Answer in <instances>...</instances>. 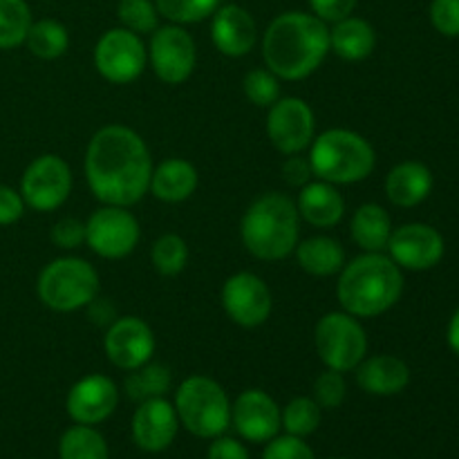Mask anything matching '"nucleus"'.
Returning a JSON list of instances; mask_svg holds the SVG:
<instances>
[{
    "label": "nucleus",
    "instance_id": "47",
    "mask_svg": "<svg viewBox=\"0 0 459 459\" xmlns=\"http://www.w3.org/2000/svg\"><path fill=\"white\" fill-rule=\"evenodd\" d=\"M334 459H343V457H334Z\"/></svg>",
    "mask_w": 459,
    "mask_h": 459
},
{
    "label": "nucleus",
    "instance_id": "38",
    "mask_svg": "<svg viewBox=\"0 0 459 459\" xmlns=\"http://www.w3.org/2000/svg\"><path fill=\"white\" fill-rule=\"evenodd\" d=\"M430 22L442 36H459V0H433L430 4Z\"/></svg>",
    "mask_w": 459,
    "mask_h": 459
},
{
    "label": "nucleus",
    "instance_id": "29",
    "mask_svg": "<svg viewBox=\"0 0 459 459\" xmlns=\"http://www.w3.org/2000/svg\"><path fill=\"white\" fill-rule=\"evenodd\" d=\"M170 370L164 363H143L142 368L130 370L128 379H126V394L133 402L142 403L148 399L164 397L170 390Z\"/></svg>",
    "mask_w": 459,
    "mask_h": 459
},
{
    "label": "nucleus",
    "instance_id": "37",
    "mask_svg": "<svg viewBox=\"0 0 459 459\" xmlns=\"http://www.w3.org/2000/svg\"><path fill=\"white\" fill-rule=\"evenodd\" d=\"M345 393H348V385H345L343 372L327 368L314 381V402L321 408H339L343 403Z\"/></svg>",
    "mask_w": 459,
    "mask_h": 459
},
{
    "label": "nucleus",
    "instance_id": "30",
    "mask_svg": "<svg viewBox=\"0 0 459 459\" xmlns=\"http://www.w3.org/2000/svg\"><path fill=\"white\" fill-rule=\"evenodd\" d=\"M58 455L61 459H108V444L92 426L76 424L63 433Z\"/></svg>",
    "mask_w": 459,
    "mask_h": 459
},
{
    "label": "nucleus",
    "instance_id": "5",
    "mask_svg": "<svg viewBox=\"0 0 459 459\" xmlns=\"http://www.w3.org/2000/svg\"><path fill=\"white\" fill-rule=\"evenodd\" d=\"M307 160L314 178L341 186L370 178L377 164V152L363 134L348 128H330L314 137Z\"/></svg>",
    "mask_w": 459,
    "mask_h": 459
},
{
    "label": "nucleus",
    "instance_id": "21",
    "mask_svg": "<svg viewBox=\"0 0 459 459\" xmlns=\"http://www.w3.org/2000/svg\"><path fill=\"white\" fill-rule=\"evenodd\" d=\"M357 384L363 393L377 397H393L406 390L411 384V368L406 361L393 354H375L366 357L357 368Z\"/></svg>",
    "mask_w": 459,
    "mask_h": 459
},
{
    "label": "nucleus",
    "instance_id": "6",
    "mask_svg": "<svg viewBox=\"0 0 459 459\" xmlns=\"http://www.w3.org/2000/svg\"><path fill=\"white\" fill-rule=\"evenodd\" d=\"M175 412L188 433L204 439L220 437L231 421V403L224 388L202 375H193L179 384Z\"/></svg>",
    "mask_w": 459,
    "mask_h": 459
},
{
    "label": "nucleus",
    "instance_id": "17",
    "mask_svg": "<svg viewBox=\"0 0 459 459\" xmlns=\"http://www.w3.org/2000/svg\"><path fill=\"white\" fill-rule=\"evenodd\" d=\"M119 403V388L106 375H88L67 393V415L83 426H97L115 412Z\"/></svg>",
    "mask_w": 459,
    "mask_h": 459
},
{
    "label": "nucleus",
    "instance_id": "45",
    "mask_svg": "<svg viewBox=\"0 0 459 459\" xmlns=\"http://www.w3.org/2000/svg\"><path fill=\"white\" fill-rule=\"evenodd\" d=\"M88 307H90V316H92V321L97 323V325H112V323L117 321L115 307H112V305H108V309H101V300L94 299Z\"/></svg>",
    "mask_w": 459,
    "mask_h": 459
},
{
    "label": "nucleus",
    "instance_id": "24",
    "mask_svg": "<svg viewBox=\"0 0 459 459\" xmlns=\"http://www.w3.org/2000/svg\"><path fill=\"white\" fill-rule=\"evenodd\" d=\"M433 191V173L421 161H402L385 178V195L394 206L411 209Z\"/></svg>",
    "mask_w": 459,
    "mask_h": 459
},
{
    "label": "nucleus",
    "instance_id": "39",
    "mask_svg": "<svg viewBox=\"0 0 459 459\" xmlns=\"http://www.w3.org/2000/svg\"><path fill=\"white\" fill-rule=\"evenodd\" d=\"M263 459H314V453L300 437L282 435V437L269 439Z\"/></svg>",
    "mask_w": 459,
    "mask_h": 459
},
{
    "label": "nucleus",
    "instance_id": "9",
    "mask_svg": "<svg viewBox=\"0 0 459 459\" xmlns=\"http://www.w3.org/2000/svg\"><path fill=\"white\" fill-rule=\"evenodd\" d=\"M142 238L137 218L126 206L103 204L85 222V245L106 260L126 258Z\"/></svg>",
    "mask_w": 459,
    "mask_h": 459
},
{
    "label": "nucleus",
    "instance_id": "10",
    "mask_svg": "<svg viewBox=\"0 0 459 459\" xmlns=\"http://www.w3.org/2000/svg\"><path fill=\"white\" fill-rule=\"evenodd\" d=\"M148 63V49L139 34L115 27L108 30L94 48V67L106 81L117 85L133 83L143 74Z\"/></svg>",
    "mask_w": 459,
    "mask_h": 459
},
{
    "label": "nucleus",
    "instance_id": "16",
    "mask_svg": "<svg viewBox=\"0 0 459 459\" xmlns=\"http://www.w3.org/2000/svg\"><path fill=\"white\" fill-rule=\"evenodd\" d=\"M103 348L112 366L130 372L151 361L157 341L146 321L137 316H121L108 325Z\"/></svg>",
    "mask_w": 459,
    "mask_h": 459
},
{
    "label": "nucleus",
    "instance_id": "4",
    "mask_svg": "<svg viewBox=\"0 0 459 459\" xmlns=\"http://www.w3.org/2000/svg\"><path fill=\"white\" fill-rule=\"evenodd\" d=\"M300 236L296 202L282 193H264L242 215L240 238L254 258L276 263L294 254Z\"/></svg>",
    "mask_w": 459,
    "mask_h": 459
},
{
    "label": "nucleus",
    "instance_id": "46",
    "mask_svg": "<svg viewBox=\"0 0 459 459\" xmlns=\"http://www.w3.org/2000/svg\"><path fill=\"white\" fill-rule=\"evenodd\" d=\"M446 336H448V345H451L453 352L459 354V307H457V312L453 314L451 323H448Z\"/></svg>",
    "mask_w": 459,
    "mask_h": 459
},
{
    "label": "nucleus",
    "instance_id": "13",
    "mask_svg": "<svg viewBox=\"0 0 459 459\" xmlns=\"http://www.w3.org/2000/svg\"><path fill=\"white\" fill-rule=\"evenodd\" d=\"M267 134L282 155H299L316 137V119L307 101L299 97H282L269 108Z\"/></svg>",
    "mask_w": 459,
    "mask_h": 459
},
{
    "label": "nucleus",
    "instance_id": "43",
    "mask_svg": "<svg viewBox=\"0 0 459 459\" xmlns=\"http://www.w3.org/2000/svg\"><path fill=\"white\" fill-rule=\"evenodd\" d=\"M282 178L290 186L303 188L314 178L312 164H309L307 157H300V152L299 155H287V161L282 164Z\"/></svg>",
    "mask_w": 459,
    "mask_h": 459
},
{
    "label": "nucleus",
    "instance_id": "1",
    "mask_svg": "<svg viewBox=\"0 0 459 459\" xmlns=\"http://www.w3.org/2000/svg\"><path fill=\"white\" fill-rule=\"evenodd\" d=\"M152 157L146 142L133 128L103 126L90 139L85 152V178L101 204L134 206L151 188Z\"/></svg>",
    "mask_w": 459,
    "mask_h": 459
},
{
    "label": "nucleus",
    "instance_id": "7",
    "mask_svg": "<svg viewBox=\"0 0 459 459\" xmlns=\"http://www.w3.org/2000/svg\"><path fill=\"white\" fill-rule=\"evenodd\" d=\"M99 273L88 260L74 258H56L40 272L36 291L45 307L54 312H76L92 303L99 296Z\"/></svg>",
    "mask_w": 459,
    "mask_h": 459
},
{
    "label": "nucleus",
    "instance_id": "35",
    "mask_svg": "<svg viewBox=\"0 0 459 459\" xmlns=\"http://www.w3.org/2000/svg\"><path fill=\"white\" fill-rule=\"evenodd\" d=\"M121 25L134 34H152L160 27V12L152 0H119L117 7Z\"/></svg>",
    "mask_w": 459,
    "mask_h": 459
},
{
    "label": "nucleus",
    "instance_id": "42",
    "mask_svg": "<svg viewBox=\"0 0 459 459\" xmlns=\"http://www.w3.org/2000/svg\"><path fill=\"white\" fill-rule=\"evenodd\" d=\"M314 16H318L325 22H336L341 18L352 16L357 0H309Z\"/></svg>",
    "mask_w": 459,
    "mask_h": 459
},
{
    "label": "nucleus",
    "instance_id": "8",
    "mask_svg": "<svg viewBox=\"0 0 459 459\" xmlns=\"http://www.w3.org/2000/svg\"><path fill=\"white\" fill-rule=\"evenodd\" d=\"M316 354L325 368L350 372L368 357V334L357 316L348 312H330L314 330Z\"/></svg>",
    "mask_w": 459,
    "mask_h": 459
},
{
    "label": "nucleus",
    "instance_id": "11",
    "mask_svg": "<svg viewBox=\"0 0 459 459\" xmlns=\"http://www.w3.org/2000/svg\"><path fill=\"white\" fill-rule=\"evenodd\" d=\"M72 193V170L58 155H40L21 178V195L36 213L61 209Z\"/></svg>",
    "mask_w": 459,
    "mask_h": 459
},
{
    "label": "nucleus",
    "instance_id": "34",
    "mask_svg": "<svg viewBox=\"0 0 459 459\" xmlns=\"http://www.w3.org/2000/svg\"><path fill=\"white\" fill-rule=\"evenodd\" d=\"M155 7L166 21L175 25H191L213 16L220 0H155Z\"/></svg>",
    "mask_w": 459,
    "mask_h": 459
},
{
    "label": "nucleus",
    "instance_id": "23",
    "mask_svg": "<svg viewBox=\"0 0 459 459\" xmlns=\"http://www.w3.org/2000/svg\"><path fill=\"white\" fill-rule=\"evenodd\" d=\"M197 169L182 157H169L152 169L148 191L166 204H179L188 200L197 188Z\"/></svg>",
    "mask_w": 459,
    "mask_h": 459
},
{
    "label": "nucleus",
    "instance_id": "19",
    "mask_svg": "<svg viewBox=\"0 0 459 459\" xmlns=\"http://www.w3.org/2000/svg\"><path fill=\"white\" fill-rule=\"evenodd\" d=\"M178 429V412L164 397L142 402L133 415V439L146 453L166 451L175 442Z\"/></svg>",
    "mask_w": 459,
    "mask_h": 459
},
{
    "label": "nucleus",
    "instance_id": "33",
    "mask_svg": "<svg viewBox=\"0 0 459 459\" xmlns=\"http://www.w3.org/2000/svg\"><path fill=\"white\" fill-rule=\"evenodd\" d=\"M282 426L287 435L294 437H307L321 426V406L314 402V397H296L282 411Z\"/></svg>",
    "mask_w": 459,
    "mask_h": 459
},
{
    "label": "nucleus",
    "instance_id": "20",
    "mask_svg": "<svg viewBox=\"0 0 459 459\" xmlns=\"http://www.w3.org/2000/svg\"><path fill=\"white\" fill-rule=\"evenodd\" d=\"M211 39L224 56L240 58L254 49L258 40V27L254 16L240 4L218 7L211 21Z\"/></svg>",
    "mask_w": 459,
    "mask_h": 459
},
{
    "label": "nucleus",
    "instance_id": "41",
    "mask_svg": "<svg viewBox=\"0 0 459 459\" xmlns=\"http://www.w3.org/2000/svg\"><path fill=\"white\" fill-rule=\"evenodd\" d=\"M25 209L27 204L22 200L21 191L12 186H0V227H9V224L18 222Z\"/></svg>",
    "mask_w": 459,
    "mask_h": 459
},
{
    "label": "nucleus",
    "instance_id": "28",
    "mask_svg": "<svg viewBox=\"0 0 459 459\" xmlns=\"http://www.w3.org/2000/svg\"><path fill=\"white\" fill-rule=\"evenodd\" d=\"M25 45L34 56L45 58V61H54V58L63 56L67 52V48H70V34H67L63 22L54 21V18H43V21L31 22Z\"/></svg>",
    "mask_w": 459,
    "mask_h": 459
},
{
    "label": "nucleus",
    "instance_id": "31",
    "mask_svg": "<svg viewBox=\"0 0 459 459\" xmlns=\"http://www.w3.org/2000/svg\"><path fill=\"white\" fill-rule=\"evenodd\" d=\"M31 27V12L25 0H0V49L25 43Z\"/></svg>",
    "mask_w": 459,
    "mask_h": 459
},
{
    "label": "nucleus",
    "instance_id": "18",
    "mask_svg": "<svg viewBox=\"0 0 459 459\" xmlns=\"http://www.w3.org/2000/svg\"><path fill=\"white\" fill-rule=\"evenodd\" d=\"M231 421L247 442L263 444L278 435L282 412L264 390H245L231 406Z\"/></svg>",
    "mask_w": 459,
    "mask_h": 459
},
{
    "label": "nucleus",
    "instance_id": "3",
    "mask_svg": "<svg viewBox=\"0 0 459 459\" xmlns=\"http://www.w3.org/2000/svg\"><path fill=\"white\" fill-rule=\"evenodd\" d=\"M336 296L343 312L357 318H375L393 309L403 294V272L390 255L379 254L357 255L343 264Z\"/></svg>",
    "mask_w": 459,
    "mask_h": 459
},
{
    "label": "nucleus",
    "instance_id": "22",
    "mask_svg": "<svg viewBox=\"0 0 459 459\" xmlns=\"http://www.w3.org/2000/svg\"><path fill=\"white\" fill-rule=\"evenodd\" d=\"M296 209H299L300 218L312 227L332 229L343 220L345 200L334 184L316 179V182H307L300 188Z\"/></svg>",
    "mask_w": 459,
    "mask_h": 459
},
{
    "label": "nucleus",
    "instance_id": "40",
    "mask_svg": "<svg viewBox=\"0 0 459 459\" xmlns=\"http://www.w3.org/2000/svg\"><path fill=\"white\" fill-rule=\"evenodd\" d=\"M49 238H52V242L58 249H79L81 245H85V222L76 218H61L52 227Z\"/></svg>",
    "mask_w": 459,
    "mask_h": 459
},
{
    "label": "nucleus",
    "instance_id": "27",
    "mask_svg": "<svg viewBox=\"0 0 459 459\" xmlns=\"http://www.w3.org/2000/svg\"><path fill=\"white\" fill-rule=\"evenodd\" d=\"M390 233H393V220H390L388 211L379 204H361L354 213L352 222H350V236L361 247L363 251L370 254H379L388 247Z\"/></svg>",
    "mask_w": 459,
    "mask_h": 459
},
{
    "label": "nucleus",
    "instance_id": "15",
    "mask_svg": "<svg viewBox=\"0 0 459 459\" xmlns=\"http://www.w3.org/2000/svg\"><path fill=\"white\" fill-rule=\"evenodd\" d=\"M385 249L390 251V258L408 272H429L437 267L444 258V238L430 224L412 222L403 227L393 229Z\"/></svg>",
    "mask_w": 459,
    "mask_h": 459
},
{
    "label": "nucleus",
    "instance_id": "36",
    "mask_svg": "<svg viewBox=\"0 0 459 459\" xmlns=\"http://www.w3.org/2000/svg\"><path fill=\"white\" fill-rule=\"evenodd\" d=\"M242 88L247 99L258 108H272L281 99V79L269 67H255L247 72Z\"/></svg>",
    "mask_w": 459,
    "mask_h": 459
},
{
    "label": "nucleus",
    "instance_id": "2",
    "mask_svg": "<svg viewBox=\"0 0 459 459\" xmlns=\"http://www.w3.org/2000/svg\"><path fill=\"white\" fill-rule=\"evenodd\" d=\"M327 54H330V27L314 13H281L269 22L264 31V65L278 79H307L321 67Z\"/></svg>",
    "mask_w": 459,
    "mask_h": 459
},
{
    "label": "nucleus",
    "instance_id": "14",
    "mask_svg": "<svg viewBox=\"0 0 459 459\" xmlns=\"http://www.w3.org/2000/svg\"><path fill=\"white\" fill-rule=\"evenodd\" d=\"M222 307L236 325L254 330L267 323L273 300L267 282L251 272L233 273L222 285Z\"/></svg>",
    "mask_w": 459,
    "mask_h": 459
},
{
    "label": "nucleus",
    "instance_id": "32",
    "mask_svg": "<svg viewBox=\"0 0 459 459\" xmlns=\"http://www.w3.org/2000/svg\"><path fill=\"white\" fill-rule=\"evenodd\" d=\"M151 263L161 276H178L186 269L188 245L178 233H164L151 247Z\"/></svg>",
    "mask_w": 459,
    "mask_h": 459
},
{
    "label": "nucleus",
    "instance_id": "26",
    "mask_svg": "<svg viewBox=\"0 0 459 459\" xmlns=\"http://www.w3.org/2000/svg\"><path fill=\"white\" fill-rule=\"evenodd\" d=\"M296 258L303 272L309 276L330 278L343 269L345 249L339 240L330 236H314L296 245Z\"/></svg>",
    "mask_w": 459,
    "mask_h": 459
},
{
    "label": "nucleus",
    "instance_id": "25",
    "mask_svg": "<svg viewBox=\"0 0 459 459\" xmlns=\"http://www.w3.org/2000/svg\"><path fill=\"white\" fill-rule=\"evenodd\" d=\"M375 45L377 31L366 18H341L330 30V52H336L343 61H363L375 52Z\"/></svg>",
    "mask_w": 459,
    "mask_h": 459
},
{
    "label": "nucleus",
    "instance_id": "12",
    "mask_svg": "<svg viewBox=\"0 0 459 459\" xmlns=\"http://www.w3.org/2000/svg\"><path fill=\"white\" fill-rule=\"evenodd\" d=\"M148 63L160 81L179 85L188 81L197 63V48L193 36L182 25L157 27L148 45Z\"/></svg>",
    "mask_w": 459,
    "mask_h": 459
},
{
    "label": "nucleus",
    "instance_id": "44",
    "mask_svg": "<svg viewBox=\"0 0 459 459\" xmlns=\"http://www.w3.org/2000/svg\"><path fill=\"white\" fill-rule=\"evenodd\" d=\"M209 459H249V453L238 439L218 437L211 444Z\"/></svg>",
    "mask_w": 459,
    "mask_h": 459
}]
</instances>
